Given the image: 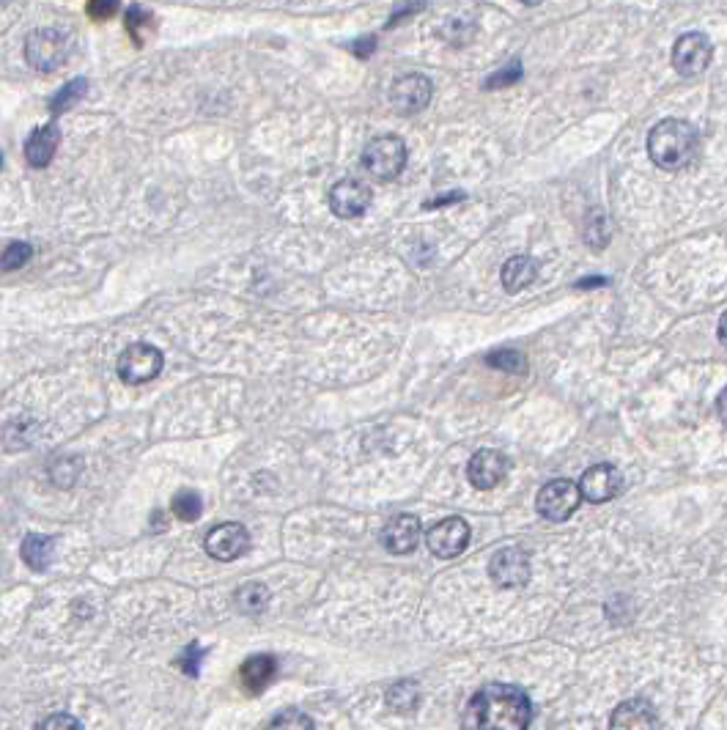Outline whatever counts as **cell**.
I'll return each instance as SVG.
<instances>
[{"label":"cell","mask_w":727,"mask_h":730,"mask_svg":"<svg viewBox=\"0 0 727 730\" xmlns=\"http://www.w3.org/2000/svg\"><path fill=\"white\" fill-rule=\"evenodd\" d=\"M623 475L612 464H593L588 473L579 478V492L590 503H607L615 494L621 492Z\"/></svg>","instance_id":"13"},{"label":"cell","mask_w":727,"mask_h":730,"mask_svg":"<svg viewBox=\"0 0 727 730\" xmlns=\"http://www.w3.org/2000/svg\"><path fill=\"white\" fill-rule=\"evenodd\" d=\"M275 673H278V665H275V659L267 654H261V656H250L247 659L245 665H242V670H239V678H242V684H245L247 692H261V689L267 687L269 681L275 678Z\"/></svg>","instance_id":"18"},{"label":"cell","mask_w":727,"mask_h":730,"mask_svg":"<svg viewBox=\"0 0 727 730\" xmlns=\"http://www.w3.org/2000/svg\"><path fill=\"white\" fill-rule=\"evenodd\" d=\"M86 91H88V83L83 80V77H77V80H72L69 86H64L61 91H58V94H55L53 102H50V110H53V113L72 110L80 99L86 97Z\"/></svg>","instance_id":"24"},{"label":"cell","mask_w":727,"mask_h":730,"mask_svg":"<svg viewBox=\"0 0 727 730\" xmlns=\"http://www.w3.org/2000/svg\"><path fill=\"white\" fill-rule=\"evenodd\" d=\"M371 206V187L357 179H343L330 190V209L335 217L354 220L363 217Z\"/></svg>","instance_id":"12"},{"label":"cell","mask_w":727,"mask_h":730,"mask_svg":"<svg viewBox=\"0 0 727 730\" xmlns=\"http://www.w3.org/2000/svg\"><path fill=\"white\" fill-rule=\"evenodd\" d=\"M39 730H83V725H80L72 714H50V717L39 725Z\"/></svg>","instance_id":"30"},{"label":"cell","mask_w":727,"mask_h":730,"mask_svg":"<svg viewBox=\"0 0 727 730\" xmlns=\"http://www.w3.org/2000/svg\"><path fill=\"white\" fill-rule=\"evenodd\" d=\"M387 706L396 714H412L420 706V687L415 681H398L387 689Z\"/></svg>","instance_id":"21"},{"label":"cell","mask_w":727,"mask_h":730,"mask_svg":"<svg viewBox=\"0 0 727 730\" xmlns=\"http://www.w3.org/2000/svg\"><path fill=\"white\" fill-rule=\"evenodd\" d=\"M69 53V42L61 31L55 28H39L25 39V61L36 72H53Z\"/></svg>","instance_id":"5"},{"label":"cell","mask_w":727,"mask_h":730,"mask_svg":"<svg viewBox=\"0 0 727 730\" xmlns=\"http://www.w3.org/2000/svg\"><path fill=\"white\" fill-rule=\"evenodd\" d=\"M656 714L645 700H626L612 711L610 730H656Z\"/></svg>","instance_id":"16"},{"label":"cell","mask_w":727,"mask_h":730,"mask_svg":"<svg viewBox=\"0 0 727 730\" xmlns=\"http://www.w3.org/2000/svg\"><path fill=\"white\" fill-rule=\"evenodd\" d=\"M33 256V247L28 242H11L6 250H3V256H0V269H20L25 261H31Z\"/></svg>","instance_id":"27"},{"label":"cell","mask_w":727,"mask_h":730,"mask_svg":"<svg viewBox=\"0 0 727 730\" xmlns=\"http://www.w3.org/2000/svg\"><path fill=\"white\" fill-rule=\"evenodd\" d=\"M86 11L94 17V20H107V17H113L118 11V3H107V0H94V3H88Z\"/></svg>","instance_id":"32"},{"label":"cell","mask_w":727,"mask_h":730,"mask_svg":"<svg viewBox=\"0 0 727 730\" xmlns=\"http://www.w3.org/2000/svg\"><path fill=\"white\" fill-rule=\"evenodd\" d=\"M719 341L727 346V311L722 313V319H719Z\"/></svg>","instance_id":"35"},{"label":"cell","mask_w":727,"mask_h":730,"mask_svg":"<svg viewBox=\"0 0 727 730\" xmlns=\"http://www.w3.org/2000/svg\"><path fill=\"white\" fill-rule=\"evenodd\" d=\"M486 363L497 368V371H508V374H524L527 371V360L516 349H497V352L486 357Z\"/></svg>","instance_id":"25"},{"label":"cell","mask_w":727,"mask_h":730,"mask_svg":"<svg viewBox=\"0 0 727 730\" xmlns=\"http://www.w3.org/2000/svg\"><path fill=\"white\" fill-rule=\"evenodd\" d=\"M711 39L706 33H684L673 47V66L681 77H700L711 64Z\"/></svg>","instance_id":"7"},{"label":"cell","mask_w":727,"mask_h":730,"mask_svg":"<svg viewBox=\"0 0 727 730\" xmlns=\"http://www.w3.org/2000/svg\"><path fill=\"white\" fill-rule=\"evenodd\" d=\"M533 706L522 689L511 684H489L478 689L464 711L467 730H524L530 725Z\"/></svg>","instance_id":"1"},{"label":"cell","mask_w":727,"mask_h":730,"mask_svg":"<svg viewBox=\"0 0 727 730\" xmlns=\"http://www.w3.org/2000/svg\"><path fill=\"white\" fill-rule=\"evenodd\" d=\"M149 25L151 17L140 9V6H132V9L127 11V31L132 33L135 44H143V33H140V28H149Z\"/></svg>","instance_id":"29"},{"label":"cell","mask_w":727,"mask_h":730,"mask_svg":"<svg viewBox=\"0 0 727 730\" xmlns=\"http://www.w3.org/2000/svg\"><path fill=\"white\" fill-rule=\"evenodd\" d=\"M522 77V64L519 61H511L508 66H503L500 72H494L489 80H486V88H505V86H514L516 80Z\"/></svg>","instance_id":"28"},{"label":"cell","mask_w":727,"mask_h":730,"mask_svg":"<svg viewBox=\"0 0 727 730\" xmlns=\"http://www.w3.org/2000/svg\"><path fill=\"white\" fill-rule=\"evenodd\" d=\"M269 730H316V725L302 709H286L272 720Z\"/></svg>","instance_id":"26"},{"label":"cell","mask_w":727,"mask_h":730,"mask_svg":"<svg viewBox=\"0 0 727 730\" xmlns=\"http://www.w3.org/2000/svg\"><path fill=\"white\" fill-rule=\"evenodd\" d=\"M58 143H61V132H58L55 124L33 129L31 138L25 140V160L31 162L33 168L50 165L55 157V151H58Z\"/></svg>","instance_id":"17"},{"label":"cell","mask_w":727,"mask_h":730,"mask_svg":"<svg viewBox=\"0 0 727 730\" xmlns=\"http://www.w3.org/2000/svg\"><path fill=\"white\" fill-rule=\"evenodd\" d=\"M717 412H719V420H722V423H725V426H727V387H725V390H722V393H719V398H717Z\"/></svg>","instance_id":"34"},{"label":"cell","mask_w":727,"mask_h":730,"mask_svg":"<svg viewBox=\"0 0 727 730\" xmlns=\"http://www.w3.org/2000/svg\"><path fill=\"white\" fill-rule=\"evenodd\" d=\"M209 558L220 560V563H231V560L242 558L247 549H250V533L245 525H236V522H225L209 530V536L204 541Z\"/></svg>","instance_id":"9"},{"label":"cell","mask_w":727,"mask_h":730,"mask_svg":"<svg viewBox=\"0 0 727 730\" xmlns=\"http://www.w3.org/2000/svg\"><path fill=\"white\" fill-rule=\"evenodd\" d=\"M162 363H165V357L157 346L132 344L118 357V379L124 385H146L160 376Z\"/></svg>","instance_id":"4"},{"label":"cell","mask_w":727,"mask_h":730,"mask_svg":"<svg viewBox=\"0 0 727 730\" xmlns=\"http://www.w3.org/2000/svg\"><path fill=\"white\" fill-rule=\"evenodd\" d=\"M55 558V541L50 536H28L22 541V560L33 571L50 569Z\"/></svg>","instance_id":"20"},{"label":"cell","mask_w":727,"mask_h":730,"mask_svg":"<svg viewBox=\"0 0 727 730\" xmlns=\"http://www.w3.org/2000/svg\"><path fill=\"white\" fill-rule=\"evenodd\" d=\"M489 574L500 588H522L530 580V555L522 547H505L489 560Z\"/></svg>","instance_id":"10"},{"label":"cell","mask_w":727,"mask_h":730,"mask_svg":"<svg viewBox=\"0 0 727 730\" xmlns=\"http://www.w3.org/2000/svg\"><path fill=\"white\" fill-rule=\"evenodd\" d=\"M201 656L204 651L198 645H190L182 656H179V667H182L187 676H198V667H201Z\"/></svg>","instance_id":"31"},{"label":"cell","mask_w":727,"mask_h":730,"mask_svg":"<svg viewBox=\"0 0 727 730\" xmlns=\"http://www.w3.org/2000/svg\"><path fill=\"white\" fill-rule=\"evenodd\" d=\"M0 165H3V157H0Z\"/></svg>","instance_id":"36"},{"label":"cell","mask_w":727,"mask_h":730,"mask_svg":"<svg viewBox=\"0 0 727 730\" xmlns=\"http://www.w3.org/2000/svg\"><path fill=\"white\" fill-rule=\"evenodd\" d=\"M420 536H423V527H420V519L415 514H401L393 516L387 527L382 530V544H385L387 552L393 555H409L415 552V547L420 544Z\"/></svg>","instance_id":"15"},{"label":"cell","mask_w":727,"mask_h":730,"mask_svg":"<svg viewBox=\"0 0 727 730\" xmlns=\"http://www.w3.org/2000/svg\"><path fill=\"white\" fill-rule=\"evenodd\" d=\"M363 168L379 182H390L407 168V146L396 135L374 138L363 151Z\"/></svg>","instance_id":"3"},{"label":"cell","mask_w":727,"mask_h":730,"mask_svg":"<svg viewBox=\"0 0 727 730\" xmlns=\"http://www.w3.org/2000/svg\"><path fill=\"white\" fill-rule=\"evenodd\" d=\"M173 516L176 519H182V522H195L201 511H204V503H201V494L198 492H190V489H184L173 497Z\"/></svg>","instance_id":"23"},{"label":"cell","mask_w":727,"mask_h":730,"mask_svg":"<svg viewBox=\"0 0 727 730\" xmlns=\"http://www.w3.org/2000/svg\"><path fill=\"white\" fill-rule=\"evenodd\" d=\"M236 607L245 615H258L269 607V588L261 582H247L236 591Z\"/></svg>","instance_id":"22"},{"label":"cell","mask_w":727,"mask_h":730,"mask_svg":"<svg viewBox=\"0 0 727 730\" xmlns=\"http://www.w3.org/2000/svg\"><path fill=\"white\" fill-rule=\"evenodd\" d=\"M500 278H503V289L516 294V291L527 289L538 278V267H535V261L530 256H514L505 261Z\"/></svg>","instance_id":"19"},{"label":"cell","mask_w":727,"mask_h":730,"mask_svg":"<svg viewBox=\"0 0 727 730\" xmlns=\"http://www.w3.org/2000/svg\"><path fill=\"white\" fill-rule=\"evenodd\" d=\"M508 473V459H505L500 451H492V448H483L478 451L475 456L470 459L467 464V478H470V484L475 489H494V486L500 484Z\"/></svg>","instance_id":"14"},{"label":"cell","mask_w":727,"mask_h":730,"mask_svg":"<svg viewBox=\"0 0 727 730\" xmlns=\"http://www.w3.org/2000/svg\"><path fill=\"white\" fill-rule=\"evenodd\" d=\"M579 503H582L579 484L568 481V478L549 481V484L538 492V497H535L538 514L544 516V519H549V522H566L568 516L577 511Z\"/></svg>","instance_id":"6"},{"label":"cell","mask_w":727,"mask_h":730,"mask_svg":"<svg viewBox=\"0 0 727 730\" xmlns=\"http://www.w3.org/2000/svg\"><path fill=\"white\" fill-rule=\"evenodd\" d=\"M374 47H376L374 39H360V42L354 44V53L360 55V58H368V55L374 53Z\"/></svg>","instance_id":"33"},{"label":"cell","mask_w":727,"mask_h":730,"mask_svg":"<svg viewBox=\"0 0 727 730\" xmlns=\"http://www.w3.org/2000/svg\"><path fill=\"white\" fill-rule=\"evenodd\" d=\"M426 544L437 558H459L470 544V525L461 516H448L437 525H431L426 533Z\"/></svg>","instance_id":"8"},{"label":"cell","mask_w":727,"mask_h":730,"mask_svg":"<svg viewBox=\"0 0 727 730\" xmlns=\"http://www.w3.org/2000/svg\"><path fill=\"white\" fill-rule=\"evenodd\" d=\"M648 154L656 168L681 171L697 154V132L681 119H664L648 135Z\"/></svg>","instance_id":"2"},{"label":"cell","mask_w":727,"mask_h":730,"mask_svg":"<svg viewBox=\"0 0 727 730\" xmlns=\"http://www.w3.org/2000/svg\"><path fill=\"white\" fill-rule=\"evenodd\" d=\"M431 94H434V86H431V80L426 75H404L398 77L393 88H390V102H393V108L398 113H420L423 108H428V102H431Z\"/></svg>","instance_id":"11"}]
</instances>
